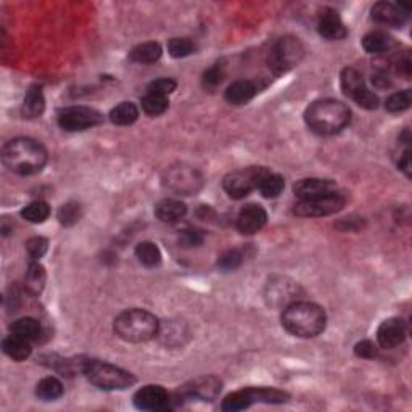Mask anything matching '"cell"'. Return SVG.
<instances>
[{
    "mask_svg": "<svg viewBox=\"0 0 412 412\" xmlns=\"http://www.w3.org/2000/svg\"><path fill=\"white\" fill-rule=\"evenodd\" d=\"M3 166L18 176L41 173L47 163V150L31 137H17L8 141L2 150Z\"/></svg>",
    "mask_w": 412,
    "mask_h": 412,
    "instance_id": "6da1fadb",
    "label": "cell"
},
{
    "mask_svg": "<svg viewBox=\"0 0 412 412\" xmlns=\"http://www.w3.org/2000/svg\"><path fill=\"white\" fill-rule=\"evenodd\" d=\"M327 324V315L319 304L309 301H295L283 308L282 325L292 335L299 339H314L320 335Z\"/></svg>",
    "mask_w": 412,
    "mask_h": 412,
    "instance_id": "7a4b0ae2",
    "label": "cell"
},
{
    "mask_svg": "<svg viewBox=\"0 0 412 412\" xmlns=\"http://www.w3.org/2000/svg\"><path fill=\"white\" fill-rule=\"evenodd\" d=\"M351 111L345 104L334 99H322L308 106L304 121L319 136H334L350 125Z\"/></svg>",
    "mask_w": 412,
    "mask_h": 412,
    "instance_id": "3957f363",
    "label": "cell"
},
{
    "mask_svg": "<svg viewBox=\"0 0 412 412\" xmlns=\"http://www.w3.org/2000/svg\"><path fill=\"white\" fill-rule=\"evenodd\" d=\"M115 334L127 343H143L159 334V322L145 309H127L115 319Z\"/></svg>",
    "mask_w": 412,
    "mask_h": 412,
    "instance_id": "277c9868",
    "label": "cell"
},
{
    "mask_svg": "<svg viewBox=\"0 0 412 412\" xmlns=\"http://www.w3.org/2000/svg\"><path fill=\"white\" fill-rule=\"evenodd\" d=\"M83 372L90 383L105 392L127 390L136 383V377L131 372L108 362L87 361L83 366Z\"/></svg>",
    "mask_w": 412,
    "mask_h": 412,
    "instance_id": "5b68a950",
    "label": "cell"
},
{
    "mask_svg": "<svg viewBox=\"0 0 412 412\" xmlns=\"http://www.w3.org/2000/svg\"><path fill=\"white\" fill-rule=\"evenodd\" d=\"M288 393L282 392L277 388H243L239 392H234L226 396V399L222 401L221 409L227 412L235 411H243L248 409L251 404L256 403H266V404H282L287 403Z\"/></svg>",
    "mask_w": 412,
    "mask_h": 412,
    "instance_id": "8992f818",
    "label": "cell"
},
{
    "mask_svg": "<svg viewBox=\"0 0 412 412\" xmlns=\"http://www.w3.org/2000/svg\"><path fill=\"white\" fill-rule=\"evenodd\" d=\"M203 176L192 166H171L163 174V185L176 195H195L203 187Z\"/></svg>",
    "mask_w": 412,
    "mask_h": 412,
    "instance_id": "52a82bcc",
    "label": "cell"
},
{
    "mask_svg": "<svg viewBox=\"0 0 412 412\" xmlns=\"http://www.w3.org/2000/svg\"><path fill=\"white\" fill-rule=\"evenodd\" d=\"M269 173L266 168H260V166H251V168H243L234 173H229L222 180L224 190L227 192V195L235 200L247 197L251 190L258 189L261 179Z\"/></svg>",
    "mask_w": 412,
    "mask_h": 412,
    "instance_id": "ba28073f",
    "label": "cell"
},
{
    "mask_svg": "<svg viewBox=\"0 0 412 412\" xmlns=\"http://www.w3.org/2000/svg\"><path fill=\"white\" fill-rule=\"evenodd\" d=\"M304 57V47L297 37H282L269 55V66L274 73L282 74L298 66Z\"/></svg>",
    "mask_w": 412,
    "mask_h": 412,
    "instance_id": "9c48e42d",
    "label": "cell"
},
{
    "mask_svg": "<svg viewBox=\"0 0 412 412\" xmlns=\"http://www.w3.org/2000/svg\"><path fill=\"white\" fill-rule=\"evenodd\" d=\"M345 205V195L336 190L334 194L311 198V200H299L293 208V213L299 218H324L341 211Z\"/></svg>",
    "mask_w": 412,
    "mask_h": 412,
    "instance_id": "30bf717a",
    "label": "cell"
},
{
    "mask_svg": "<svg viewBox=\"0 0 412 412\" xmlns=\"http://www.w3.org/2000/svg\"><path fill=\"white\" fill-rule=\"evenodd\" d=\"M104 122V116L100 111L90 108V106H68L58 113V126L68 132H81L92 129Z\"/></svg>",
    "mask_w": 412,
    "mask_h": 412,
    "instance_id": "8fae6325",
    "label": "cell"
},
{
    "mask_svg": "<svg viewBox=\"0 0 412 412\" xmlns=\"http://www.w3.org/2000/svg\"><path fill=\"white\" fill-rule=\"evenodd\" d=\"M299 295H301V288L297 282L279 277L267 283L264 298L272 308H287L288 304L298 301Z\"/></svg>",
    "mask_w": 412,
    "mask_h": 412,
    "instance_id": "7c38bea8",
    "label": "cell"
},
{
    "mask_svg": "<svg viewBox=\"0 0 412 412\" xmlns=\"http://www.w3.org/2000/svg\"><path fill=\"white\" fill-rule=\"evenodd\" d=\"M171 396L159 385H145L134 395V404L142 411H164L171 408Z\"/></svg>",
    "mask_w": 412,
    "mask_h": 412,
    "instance_id": "4fadbf2b",
    "label": "cell"
},
{
    "mask_svg": "<svg viewBox=\"0 0 412 412\" xmlns=\"http://www.w3.org/2000/svg\"><path fill=\"white\" fill-rule=\"evenodd\" d=\"M219 392H221V382L216 377H201L194 380L190 385H185L176 398L213 401Z\"/></svg>",
    "mask_w": 412,
    "mask_h": 412,
    "instance_id": "5bb4252c",
    "label": "cell"
},
{
    "mask_svg": "<svg viewBox=\"0 0 412 412\" xmlns=\"http://www.w3.org/2000/svg\"><path fill=\"white\" fill-rule=\"evenodd\" d=\"M406 335H408V329H406L404 320L399 318H390L380 324L377 330V341L382 348L393 350V348H398L404 343Z\"/></svg>",
    "mask_w": 412,
    "mask_h": 412,
    "instance_id": "9a60e30c",
    "label": "cell"
},
{
    "mask_svg": "<svg viewBox=\"0 0 412 412\" xmlns=\"http://www.w3.org/2000/svg\"><path fill=\"white\" fill-rule=\"evenodd\" d=\"M372 20L380 24L399 28L409 17V8L404 5H396L392 2H377L371 10Z\"/></svg>",
    "mask_w": 412,
    "mask_h": 412,
    "instance_id": "2e32d148",
    "label": "cell"
},
{
    "mask_svg": "<svg viewBox=\"0 0 412 412\" xmlns=\"http://www.w3.org/2000/svg\"><path fill=\"white\" fill-rule=\"evenodd\" d=\"M267 222V213L263 206L255 205H247L242 208V211L239 213L237 218V229L240 234L243 235H253L260 232L261 229L266 226Z\"/></svg>",
    "mask_w": 412,
    "mask_h": 412,
    "instance_id": "e0dca14e",
    "label": "cell"
},
{
    "mask_svg": "<svg viewBox=\"0 0 412 412\" xmlns=\"http://www.w3.org/2000/svg\"><path fill=\"white\" fill-rule=\"evenodd\" d=\"M293 192H295L299 200H311V198L334 194V192H336V184L330 179L309 178L298 180L293 185Z\"/></svg>",
    "mask_w": 412,
    "mask_h": 412,
    "instance_id": "ac0fdd59",
    "label": "cell"
},
{
    "mask_svg": "<svg viewBox=\"0 0 412 412\" xmlns=\"http://www.w3.org/2000/svg\"><path fill=\"white\" fill-rule=\"evenodd\" d=\"M318 33L327 41H341L348 34V29L340 15L334 10H327L319 17Z\"/></svg>",
    "mask_w": 412,
    "mask_h": 412,
    "instance_id": "d6986e66",
    "label": "cell"
},
{
    "mask_svg": "<svg viewBox=\"0 0 412 412\" xmlns=\"http://www.w3.org/2000/svg\"><path fill=\"white\" fill-rule=\"evenodd\" d=\"M45 110V99L44 94H42L41 85H31L28 92L24 95L23 106H21V115L28 120H34V118H39Z\"/></svg>",
    "mask_w": 412,
    "mask_h": 412,
    "instance_id": "ffe728a7",
    "label": "cell"
},
{
    "mask_svg": "<svg viewBox=\"0 0 412 412\" xmlns=\"http://www.w3.org/2000/svg\"><path fill=\"white\" fill-rule=\"evenodd\" d=\"M187 206L179 200H174V198H164V200L158 201L157 206H155V215L162 222H178L179 219L185 216Z\"/></svg>",
    "mask_w": 412,
    "mask_h": 412,
    "instance_id": "44dd1931",
    "label": "cell"
},
{
    "mask_svg": "<svg viewBox=\"0 0 412 412\" xmlns=\"http://www.w3.org/2000/svg\"><path fill=\"white\" fill-rule=\"evenodd\" d=\"M256 92H258V87H256L255 83L251 81H235L229 85L224 97L232 105H245L255 97Z\"/></svg>",
    "mask_w": 412,
    "mask_h": 412,
    "instance_id": "7402d4cb",
    "label": "cell"
},
{
    "mask_svg": "<svg viewBox=\"0 0 412 412\" xmlns=\"http://www.w3.org/2000/svg\"><path fill=\"white\" fill-rule=\"evenodd\" d=\"M2 350H3L5 355L10 357V360L24 361L31 356V351H33V348H31V341L29 340H26L20 335L12 334V335H8L7 339H3Z\"/></svg>",
    "mask_w": 412,
    "mask_h": 412,
    "instance_id": "603a6c76",
    "label": "cell"
},
{
    "mask_svg": "<svg viewBox=\"0 0 412 412\" xmlns=\"http://www.w3.org/2000/svg\"><path fill=\"white\" fill-rule=\"evenodd\" d=\"M47 274L39 261H31L24 276V288L31 297H39L45 287Z\"/></svg>",
    "mask_w": 412,
    "mask_h": 412,
    "instance_id": "cb8c5ba5",
    "label": "cell"
},
{
    "mask_svg": "<svg viewBox=\"0 0 412 412\" xmlns=\"http://www.w3.org/2000/svg\"><path fill=\"white\" fill-rule=\"evenodd\" d=\"M162 55L163 49L158 42H143L129 52L131 60L134 63H141V65H153L162 58Z\"/></svg>",
    "mask_w": 412,
    "mask_h": 412,
    "instance_id": "d4e9b609",
    "label": "cell"
},
{
    "mask_svg": "<svg viewBox=\"0 0 412 412\" xmlns=\"http://www.w3.org/2000/svg\"><path fill=\"white\" fill-rule=\"evenodd\" d=\"M340 85H341V90H343V94L350 99H355L361 90L367 87L362 74L357 71L356 68H345L343 71H341Z\"/></svg>",
    "mask_w": 412,
    "mask_h": 412,
    "instance_id": "484cf974",
    "label": "cell"
},
{
    "mask_svg": "<svg viewBox=\"0 0 412 412\" xmlns=\"http://www.w3.org/2000/svg\"><path fill=\"white\" fill-rule=\"evenodd\" d=\"M138 110L131 101H122L110 111V121L116 126H131L137 121Z\"/></svg>",
    "mask_w": 412,
    "mask_h": 412,
    "instance_id": "4316f807",
    "label": "cell"
},
{
    "mask_svg": "<svg viewBox=\"0 0 412 412\" xmlns=\"http://www.w3.org/2000/svg\"><path fill=\"white\" fill-rule=\"evenodd\" d=\"M12 334L23 336V339L29 341L39 340V336L42 334L41 322L34 318H21L13 322Z\"/></svg>",
    "mask_w": 412,
    "mask_h": 412,
    "instance_id": "83f0119b",
    "label": "cell"
},
{
    "mask_svg": "<svg viewBox=\"0 0 412 412\" xmlns=\"http://www.w3.org/2000/svg\"><path fill=\"white\" fill-rule=\"evenodd\" d=\"M36 395L42 401H55L63 396V385L55 377H45L37 383Z\"/></svg>",
    "mask_w": 412,
    "mask_h": 412,
    "instance_id": "f1b7e54d",
    "label": "cell"
},
{
    "mask_svg": "<svg viewBox=\"0 0 412 412\" xmlns=\"http://www.w3.org/2000/svg\"><path fill=\"white\" fill-rule=\"evenodd\" d=\"M137 260L145 267H157L162 263V251L153 242H141L136 247Z\"/></svg>",
    "mask_w": 412,
    "mask_h": 412,
    "instance_id": "f546056e",
    "label": "cell"
},
{
    "mask_svg": "<svg viewBox=\"0 0 412 412\" xmlns=\"http://www.w3.org/2000/svg\"><path fill=\"white\" fill-rule=\"evenodd\" d=\"M362 47L371 55H382L390 49V37L380 33V31H374V33L364 36Z\"/></svg>",
    "mask_w": 412,
    "mask_h": 412,
    "instance_id": "4dcf8cb0",
    "label": "cell"
},
{
    "mask_svg": "<svg viewBox=\"0 0 412 412\" xmlns=\"http://www.w3.org/2000/svg\"><path fill=\"white\" fill-rule=\"evenodd\" d=\"M283 187H285V180H283L282 176L267 173L261 179L258 190L264 198H277L283 192Z\"/></svg>",
    "mask_w": 412,
    "mask_h": 412,
    "instance_id": "1f68e13d",
    "label": "cell"
},
{
    "mask_svg": "<svg viewBox=\"0 0 412 412\" xmlns=\"http://www.w3.org/2000/svg\"><path fill=\"white\" fill-rule=\"evenodd\" d=\"M141 104H142V110L150 116L163 115L169 106L168 97H164V95H159V94H153V92H147L145 95H143Z\"/></svg>",
    "mask_w": 412,
    "mask_h": 412,
    "instance_id": "d6a6232c",
    "label": "cell"
},
{
    "mask_svg": "<svg viewBox=\"0 0 412 412\" xmlns=\"http://www.w3.org/2000/svg\"><path fill=\"white\" fill-rule=\"evenodd\" d=\"M21 216H23L28 222L42 224V222H45L50 216V206L47 205L45 201H41V200L33 201V203H29V205L26 208H23Z\"/></svg>",
    "mask_w": 412,
    "mask_h": 412,
    "instance_id": "836d02e7",
    "label": "cell"
},
{
    "mask_svg": "<svg viewBox=\"0 0 412 412\" xmlns=\"http://www.w3.org/2000/svg\"><path fill=\"white\" fill-rule=\"evenodd\" d=\"M197 44L194 41H190L189 37H174L168 42V52L171 57L174 58H185L195 53Z\"/></svg>",
    "mask_w": 412,
    "mask_h": 412,
    "instance_id": "e575fe53",
    "label": "cell"
},
{
    "mask_svg": "<svg viewBox=\"0 0 412 412\" xmlns=\"http://www.w3.org/2000/svg\"><path fill=\"white\" fill-rule=\"evenodd\" d=\"M412 104V92L411 89L401 90V92H395L390 95L385 101V108L390 113H401V111L408 110Z\"/></svg>",
    "mask_w": 412,
    "mask_h": 412,
    "instance_id": "d590c367",
    "label": "cell"
},
{
    "mask_svg": "<svg viewBox=\"0 0 412 412\" xmlns=\"http://www.w3.org/2000/svg\"><path fill=\"white\" fill-rule=\"evenodd\" d=\"M81 218H83V208L76 201L65 203V205L58 210V221L66 227L74 226V224L79 222V219Z\"/></svg>",
    "mask_w": 412,
    "mask_h": 412,
    "instance_id": "8d00e7d4",
    "label": "cell"
},
{
    "mask_svg": "<svg viewBox=\"0 0 412 412\" xmlns=\"http://www.w3.org/2000/svg\"><path fill=\"white\" fill-rule=\"evenodd\" d=\"M243 253L240 250H227L226 253L221 255V258L218 261V266L224 271H234L243 263Z\"/></svg>",
    "mask_w": 412,
    "mask_h": 412,
    "instance_id": "74e56055",
    "label": "cell"
},
{
    "mask_svg": "<svg viewBox=\"0 0 412 412\" xmlns=\"http://www.w3.org/2000/svg\"><path fill=\"white\" fill-rule=\"evenodd\" d=\"M49 240L44 237H33L26 242V251H28L31 261H39L47 253Z\"/></svg>",
    "mask_w": 412,
    "mask_h": 412,
    "instance_id": "f35d334b",
    "label": "cell"
},
{
    "mask_svg": "<svg viewBox=\"0 0 412 412\" xmlns=\"http://www.w3.org/2000/svg\"><path fill=\"white\" fill-rule=\"evenodd\" d=\"M205 240V234L198 229H185L179 235V245L184 248H197L200 247Z\"/></svg>",
    "mask_w": 412,
    "mask_h": 412,
    "instance_id": "ab89813d",
    "label": "cell"
},
{
    "mask_svg": "<svg viewBox=\"0 0 412 412\" xmlns=\"http://www.w3.org/2000/svg\"><path fill=\"white\" fill-rule=\"evenodd\" d=\"M176 87H178V83H176L174 79L162 78V79H157V81L150 83L148 92L159 94V95H164V97H168L169 94L174 92Z\"/></svg>",
    "mask_w": 412,
    "mask_h": 412,
    "instance_id": "60d3db41",
    "label": "cell"
},
{
    "mask_svg": "<svg viewBox=\"0 0 412 412\" xmlns=\"http://www.w3.org/2000/svg\"><path fill=\"white\" fill-rule=\"evenodd\" d=\"M224 76H226V71H224V66L219 65H213L211 68H208L205 74H203V84L206 85V87H216L218 84L222 83Z\"/></svg>",
    "mask_w": 412,
    "mask_h": 412,
    "instance_id": "b9f144b4",
    "label": "cell"
},
{
    "mask_svg": "<svg viewBox=\"0 0 412 412\" xmlns=\"http://www.w3.org/2000/svg\"><path fill=\"white\" fill-rule=\"evenodd\" d=\"M353 100H355L356 104L364 110H376L378 106V97L369 87L361 90V92L357 94Z\"/></svg>",
    "mask_w": 412,
    "mask_h": 412,
    "instance_id": "7bdbcfd3",
    "label": "cell"
},
{
    "mask_svg": "<svg viewBox=\"0 0 412 412\" xmlns=\"http://www.w3.org/2000/svg\"><path fill=\"white\" fill-rule=\"evenodd\" d=\"M355 355L362 360H374L377 357V346L371 340H362L355 346Z\"/></svg>",
    "mask_w": 412,
    "mask_h": 412,
    "instance_id": "ee69618b",
    "label": "cell"
},
{
    "mask_svg": "<svg viewBox=\"0 0 412 412\" xmlns=\"http://www.w3.org/2000/svg\"><path fill=\"white\" fill-rule=\"evenodd\" d=\"M398 168L406 174V178H411L412 163H411V150L409 148H406L404 153L401 155V158H399V162H398Z\"/></svg>",
    "mask_w": 412,
    "mask_h": 412,
    "instance_id": "f6af8a7d",
    "label": "cell"
}]
</instances>
